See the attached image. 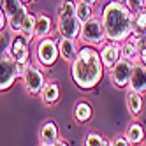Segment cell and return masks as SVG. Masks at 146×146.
<instances>
[{
	"label": "cell",
	"mask_w": 146,
	"mask_h": 146,
	"mask_svg": "<svg viewBox=\"0 0 146 146\" xmlns=\"http://www.w3.org/2000/svg\"><path fill=\"white\" fill-rule=\"evenodd\" d=\"M104 72L99 49L93 46H81L70 62V76L79 90H93L102 81Z\"/></svg>",
	"instance_id": "1"
},
{
	"label": "cell",
	"mask_w": 146,
	"mask_h": 146,
	"mask_svg": "<svg viewBox=\"0 0 146 146\" xmlns=\"http://www.w3.org/2000/svg\"><path fill=\"white\" fill-rule=\"evenodd\" d=\"M100 21L108 42L121 44L132 34V13L127 9L125 4H120L116 0H109L102 7Z\"/></svg>",
	"instance_id": "2"
},
{
	"label": "cell",
	"mask_w": 146,
	"mask_h": 146,
	"mask_svg": "<svg viewBox=\"0 0 146 146\" xmlns=\"http://www.w3.org/2000/svg\"><path fill=\"white\" fill-rule=\"evenodd\" d=\"M34 55H35L37 65L40 69H51L58 62V58H60L56 39H53V37H44V39L35 40Z\"/></svg>",
	"instance_id": "3"
},
{
	"label": "cell",
	"mask_w": 146,
	"mask_h": 146,
	"mask_svg": "<svg viewBox=\"0 0 146 146\" xmlns=\"http://www.w3.org/2000/svg\"><path fill=\"white\" fill-rule=\"evenodd\" d=\"M2 9L7 18V28L13 35L19 34V27H21L23 19L28 14V5H25L21 0H4Z\"/></svg>",
	"instance_id": "4"
},
{
	"label": "cell",
	"mask_w": 146,
	"mask_h": 146,
	"mask_svg": "<svg viewBox=\"0 0 146 146\" xmlns=\"http://www.w3.org/2000/svg\"><path fill=\"white\" fill-rule=\"evenodd\" d=\"M78 40L83 42V46H93V48L106 42V34H104L100 16H93L90 21L81 25V34Z\"/></svg>",
	"instance_id": "5"
},
{
	"label": "cell",
	"mask_w": 146,
	"mask_h": 146,
	"mask_svg": "<svg viewBox=\"0 0 146 146\" xmlns=\"http://www.w3.org/2000/svg\"><path fill=\"white\" fill-rule=\"evenodd\" d=\"M21 81H23V86H25L28 95H39L42 86H44V83H46V76L39 65L30 64V67L21 76Z\"/></svg>",
	"instance_id": "6"
},
{
	"label": "cell",
	"mask_w": 146,
	"mask_h": 146,
	"mask_svg": "<svg viewBox=\"0 0 146 146\" xmlns=\"http://www.w3.org/2000/svg\"><path fill=\"white\" fill-rule=\"evenodd\" d=\"M132 67L134 64L129 60H120L116 65H114L109 70V78L114 88L118 90H127L129 88V83H130V76H132Z\"/></svg>",
	"instance_id": "7"
},
{
	"label": "cell",
	"mask_w": 146,
	"mask_h": 146,
	"mask_svg": "<svg viewBox=\"0 0 146 146\" xmlns=\"http://www.w3.org/2000/svg\"><path fill=\"white\" fill-rule=\"evenodd\" d=\"M18 79V72L14 65V58L5 53L0 55V92L9 90Z\"/></svg>",
	"instance_id": "8"
},
{
	"label": "cell",
	"mask_w": 146,
	"mask_h": 146,
	"mask_svg": "<svg viewBox=\"0 0 146 146\" xmlns=\"http://www.w3.org/2000/svg\"><path fill=\"white\" fill-rule=\"evenodd\" d=\"M56 34L65 39H79L81 34V21L74 16H56Z\"/></svg>",
	"instance_id": "9"
},
{
	"label": "cell",
	"mask_w": 146,
	"mask_h": 146,
	"mask_svg": "<svg viewBox=\"0 0 146 146\" xmlns=\"http://www.w3.org/2000/svg\"><path fill=\"white\" fill-rule=\"evenodd\" d=\"M30 40L28 37H25L23 34H16L11 39V44H9V51L14 60H30Z\"/></svg>",
	"instance_id": "10"
},
{
	"label": "cell",
	"mask_w": 146,
	"mask_h": 146,
	"mask_svg": "<svg viewBox=\"0 0 146 146\" xmlns=\"http://www.w3.org/2000/svg\"><path fill=\"white\" fill-rule=\"evenodd\" d=\"M99 55H100V62L104 65V70L109 72L114 65L121 60V53H120V44L116 42H104V46L99 49Z\"/></svg>",
	"instance_id": "11"
},
{
	"label": "cell",
	"mask_w": 146,
	"mask_h": 146,
	"mask_svg": "<svg viewBox=\"0 0 146 146\" xmlns=\"http://www.w3.org/2000/svg\"><path fill=\"white\" fill-rule=\"evenodd\" d=\"M55 32V25L46 13H37L35 14V28H34V39H44V37H51V34Z\"/></svg>",
	"instance_id": "12"
},
{
	"label": "cell",
	"mask_w": 146,
	"mask_h": 146,
	"mask_svg": "<svg viewBox=\"0 0 146 146\" xmlns=\"http://www.w3.org/2000/svg\"><path fill=\"white\" fill-rule=\"evenodd\" d=\"M56 42H58V53H60V56L64 58L65 62H70L76 58V55H78V51H79V40H76V39H65V37H58L56 39Z\"/></svg>",
	"instance_id": "13"
},
{
	"label": "cell",
	"mask_w": 146,
	"mask_h": 146,
	"mask_svg": "<svg viewBox=\"0 0 146 146\" xmlns=\"http://www.w3.org/2000/svg\"><path fill=\"white\" fill-rule=\"evenodd\" d=\"M129 88L135 90L139 93H146V67L143 64H134L132 67V76H130V83H129Z\"/></svg>",
	"instance_id": "14"
},
{
	"label": "cell",
	"mask_w": 146,
	"mask_h": 146,
	"mask_svg": "<svg viewBox=\"0 0 146 146\" xmlns=\"http://www.w3.org/2000/svg\"><path fill=\"white\" fill-rule=\"evenodd\" d=\"M58 137H60V134H58L56 123L53 120L44 121L42 127H40V130H39V143L42 146H53Z\"/></svg>",
	"instance_id": "15"
},
{
	"label": "cell",
	"mask_w": 146,
	"mask_h": 146,
	"mask_svg": "<svg viewBox=\"0 0 146 146\" xmlns=\"http://www.w3.org/2000/svg\"><path fill=\"white\" fill-rule=\"evenodd\" d=\"M125 106H127V111L132 116H139L141 111H143V106H144L143 93L127 88V92H125Z\"/></svg>",
	"instance_id": "16"
},
{
	"label": "cell",
	"mask_w": 146,
	"mask_h": 146,
	"mask_svg": "<svg viewBox=\"0 0 146 146\" xmlns=\"http://www.w3.org/2000/svg\"><path fill=\"white\" fill-rule=\"evenodd\" d=\"M39 97L42 99V102L46 106H55V104L60 100V86L55 81H46L42 90H40Z\"/></svg>",
	"instance_id": "17"
},
{
	"label": "cell",
	"mask_w": 146,
	"mask_h": 146,
	"mask_svg": "<svg viewBox=\"0 0 146 146\" xmlns=\"http://www.w3.org/2000/svg\"><path fill=\"white\" fill-rule=\"evenodd\" d=\"M125 137H127V141L132 144V146H139L143 141H144V129H143V125L139 121H132L127 130H125Z\"/></svg>",
	"instance_id": "18"
},
{
	"label": "cell",
	"mask_w": 146,
	"mask_h": 146,
	"mask_svg": "<svg viewBox=\"0 0 146 146\" xmlns=\"http://www.w3.org/2000/svg\"><path fill=\"white\" fill-rule=\"evenodd\" d=\"M92 116H93V109L88 102L81 100L74 106V120L78 123H86V121L92 120Z\"/></svg>",
	"instance_id": "19"
},
{
	"label": "cell",
	"mask_w": 146,
	"mask_h": 146,
	"mask_svg": "<svg viewBox=\"0 0 146 146\" xmlns=\"http://www.w3.org/2000/svg\"><path fill=\"white\" fill-rule=\"evenodd\" d=\"M93 16H97L95 14V7L90 5V4L81 2V0H78V2H76V18L81 21V25L86 23V21H90Z\"/></svg>",
	"instance_id": "20"
},
{
	"label": "cell",
	"mask_w": 146,
	"mask_h": 146,
	"mask_svg": "<svg viewBox=\"0 0 146 146\" xmlns=\"http://www.w3.org/2000/svg\"><path fill=\"white\" fill-rule=\"evenodd\" d=\"M120 53H121L123 60H129V62H132V64H137L139 53H137V44L135 42H130V40L121 42L120 44Z\"/></svg>",
	"instance_id": "21"
},
{
	"label": "cell",
	"mask_w": 146,
	"mask_h": 146,
	"mask_svg": "<svg viewBox=\"0 0 146 146\" xmlns=\"http://www.w3.org/2000/svg\"><path fill=\"white\" fill-rule=\"evenodd\" d=\"M132 32L146 35V9L137 14H132Z\"/></svg>",
	"instance_id": "22"
},
{
	"label": "cell",
	"mask_w": 146,
	"mask_h": 146,
	"mask_svg": "<svg viewBox=\"0 0 146 146\" xmlns=\"http://www.w3.org/2000/svg\"><path fill=\"white\" fill-rule=\"evenodd\" d=\"M34 28H35V14L28 13L27 18L23 19L21 27H19V34H23V35L28 37L30 40H34Z\"/></svg>",
	"instance_id": "23"
},
{
	"label": "cell",
	"mask_w": 146,
	"mask_h": 146,
	"mask_svg": "<svg viewBox=\"0 0 146 146\" xmlns=\"http://www.w3.org/2000/svg\"><path fill=\"white\" fill-rule=\"evenodd\" d=\"M74 14H76V2L74 0H64L56 9V16H74Z\"/></svg>",
	"instance_id": "24"
},
{
	"label": "cell",
	"mask_w": 146,
	"mask_h": 146,
	"mask_svg": "<svg viewBox=\"0 0 146 146\" xmlns=\"http://www.w3.org/2000/svg\"><path fill=\"white\" fill-rule=\"evenodd\" d=\"M104 139L99 132H88L85 135V141H83V146H104Z\"/></svg>",
	"instance_id": "25"
},
{
	"label": "cell",
	"mask_w": 146,
	"mask_h": 146,
	"mask_svg": "<svg viewBox=\"0 0 146 146\" xmlns=\"http://www.w3.org/2000/svg\"><path fill=\"white\" fill-rule=\"evenodd\" d=\"M125 5H127V9L132 14H137V13H141V11L146 9V0H127Z\"/></svg>",
	"instance_id": "26"
},
{
	"label": "cell",
	"mask_w": 146,
	"mask_h": 146,
	"mask_svg": "<svg viewBox=\"0 0 146 146\" xmlns=\"http://www.w3.org/2000/svg\"><path fill=\"white\" fill-rule=\"evenodd\" d=\"M137 53H139L137 62L146 67V35H143V37L137 40Z\"/></svg>",
	"instance_id": "27"
},
{
	"label": "cell",
	"mask_w": 146,
	"mask_h": 146,
	"mask_svg": "<svg viewBox=\"0 0 146 146\" xmlns=\"http://www.w3.org/2000/svg\"><path fill=\"white\" fill-rule=\"evenodd\" d=\"M13 39V37H11ZM11 39H9V35L4 32H0V55H5L9 51V44H11Z\"/></svg>",
	"instance_id": "28"
},
{
	"label": "cell",
	"mask_w": 146,
	"mask_h": 146,
	"mask_svg": "<svg viewBox=\"0 0 146 146\" xmlns=\"http://www.w3.org/2000/svg\"><path fill=\"white\" fill-rule=\"evenodd\" d=\"M32 60H14V65H16V72H18V78H21L25 74V70L30 67Z\"/></svg>",
	"instance_id": "29"
},
{
	"label": "cell",
	"mask_w": 146,
	"mask_h": 146,
	"mask_svg": "<svg viewBox=\"0 0 146 146\" xmlns=\"http://www.w3.org/2000/svg\"><path fill=\"white\" fill-rule=\"evenodd\" d=\"M111 144H113V146H132V144L127 141V137H125V135H114V137L111 139Z\"/></svg>",
	"instance_id": "30"
},
{
	"label": "cell",
	"mask_w": 146,
	"mask_h": 146,
	"mask_svg": "<svg viewBox=\"0 0 146 146\" xmlns=\"http://www.w3.org/2000/svg\"><path fill=\"white\" fill-rule=\"evenodd\" d=\"M7 27V18H5V13H4V9L0 7V32H4Z\"/></svg>",
	"instance_id": "31"
},
{
	"label": "cell",
	"mask_w": 146,
	"mask_h": 146,
	"mask_svg": "<svg viewBox=\"0 0 146 146\" xmlns=\"http://www.w3.org/2000/svg\"><path fill=\"white\" fill-rule=\"evenodd\" d=\"M53 146H69V143H67L64 137H58V139H56V143H55Z\"/></svg>",
	"instance_id": "32"
},
{
	"label": "cell",
	"mask_w": 146,
	"mask_h": 146,
	"mask_svg": "<svg viewBox=\"0 0 146 146\" xmlns=\"http://www.w3.org/2000/svg\"><path fill=\"white\" fill-rule=\"evenodd\" d=\"M81 2H85V4H90V5H93V7H95V4L99 2V0H81Z\"/></svg>",
	"instance_id": "33"
},
{
	"label": "cell",
	"mask_w": 146,
	"mask_h": 146,
	"mask_svg": "<svg viewBox=\"0 0 146 146\" xmlns=\"http://www.w3.org/2000/svg\"><path fill=\"white\" fill-rule=\"evenodd\" d=\"M21 2H23L25 5H28V4H32V2H35V0H21Z\"/></svg>",
	"instance_id": "34"
},
{
	"label": "cell",
	"mask_w": 146,
	"mask_h": 146,
	"mask_svg": "<svg viewBox=\"0 0 146 146\" xmlns=\"http://www.w3.org/2000/svg\"><path fill=\"white\" fill-rule=\"evenodd\" d=\"M104 146H113V144H111V141H108V139H106V141H104Z\"/></svg>",
	"instance_id": "35"
},
{
	"label": "cell",
	"mask_w": 146,
	"mask_h": 146,
	"mask_svg": "<svg viewBox=\"0 0 146 146\" xmlns=\"http://www.w3.org/2000/svg\"><path fill=\"white\" fill-rule=\"evenodd\" d=\"M116 2H120V4H125V2H127V0H116Z\"/></svg>",
	"instance_id": "36"
},
{
	"label": "cell",
	"mask_w": 146,
	"mask_h": 146,
	"mask_svg": "<svg viewBox=\"0 0 146 146\" xmlns=\"http://www.w3.org/2000/svg\"><path fill=\"white\" fill-rule=\"evenodd\" d=\"M2 4H4V0H0V7H2Z\"/></svg>",
	"instance_id": "37"
},
{
	"label": "cell",
	"mask_w": 146,
	"mask_h": 146,
	"mask_svg": "<svg viewBox=\"0 0 146 146\" xmlns=\"http://www.w3.org/2000/svg\"><path fill=\"white\" fill-rule=\"evenodd\" d=\"M39 146H42V144H39Z\"/></svg>",
	"instance_id": "38"
},
{
	"label": "cell",
	"mask_w": 146,
	"mask_h": 146,
	"mask_svg": "<svg viewBox=\"0 0 146 146\" xmlns=\"http://www.w3.org/2000/svg\"><path fill=\"white\" fill-rule=\"evenodd\" d=\"M144 146H146V144H144Z\"/></svg>",
	"instance_id": "39"
}]
</instances>
